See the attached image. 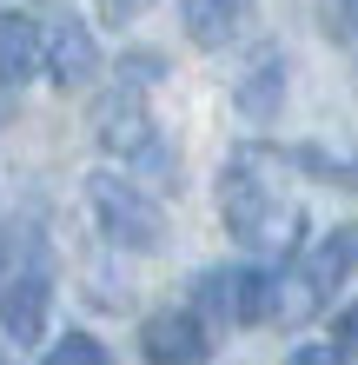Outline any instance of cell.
Listing matches in <instances>:
<instances>
[{"instance_id": "obj_1", "label": "cell", "mask_w": 358, "mask_h": 365, "mask_svg": "<svg viewBox=\"0 0 358 365\" xmlns=\"http://www.w3.org/2000/svg\"><path fill=\"white\" fill-rule=\"evenodd\" d=\"M219 220L252 252H299L305 212L285 192V160L272 146H239L219 173Z\"/></svg>"}, {"instance_id": "obj_9", "label": "cell", "mask_w": 358, "mask_h": 365, "mask_svg": "<svg viewBox=\"0 0 358 365\" xmlns=\"http://www.w3.org/2000/svg\"><path fill=\"white\" fill-rule=\"evenodd\" d=\"M239 113L246 120H279V100H285V53H259V60H252V67H246V80H239Z\"/></svg>"}, {"instance_id": "obj_17", "label": "cell", "mask_w": 358, "mask_h": 365, "mask_svg": "<svg viewBox=\"0 0 358 365\" xmlns=\"http://www.w3.org/2000/svg\"><path fill=\"white\" fill-rule=\"evenodd\" d=\"M0 272H7V232H0Z\"/></svg>"}, {"instance_id": "obj_8", "label": "cell", "mask_w": 358, "mask_h": 365, "mask_svg": "<svg viewBox=\"0 0 358 365\" xmlns=\"http://www.w3.org/2000/svg\"><path fill=\"white\" fill-rule=\"evenodd\" d=\"M252 14H259V0H179V27L206 53L233 47V40L252 27Z\"/></svg>"}, {"instance_id": "obj_14", "label": "cell", "mask_w": 358, "mask_h": 365, "mask_svg": "<svg viewBox=\"0 0 358 365\" xmlns=\"http://www.w3.org/2000/svg\"><path fill=\"white\" fill-rule=\"evenodd\" d=\"M332 346H339L345 359H358V306L339 312V326H332Z\"/></svg>"}, {"instance_id": "obj_7", "label": "cell", "mask_w": 358, "mask_h": 365, "mask_svg": "<svg viewBox=\"0 0 358 365\" xmlns=\"http://www.w3.org/2000/svg\"><path fill=\"white\" fill-rule=\"evenodd\" d=\"M47 306H53V279L47 272H20L0 286V332L14 339V346H33L40 332H47Z\"/></svg>"}, {"instance_id": "obj_13", "label": "cell", "mask_w": 358, "mask_h": 365, "mask_svg": "<svg viewBox=\"0 0 358 365\" xmlns=\"http://www.w3.org/2000/svg\"><path fill=\"white\" fill-rule=\"evenodd\" d=\"M159 73H166V60H159V53H126V67H120L126 87H139V80H159Z\"/></svg>"}, {"instance_id": "obj_11", "label": "cell", "mask_w": 358, "mask_h": 365, "mask_svg": "<svg viewBox=\"0 0 358 365\" xmlns=\"http://www.w3.org/2000/svg\"><path fill=\"white\" fill-rule=\"evenodd\" d=\"M319 27H325V40L352 47L358 40V0H319Z\"/></svg>"}, {"instance_id": "obj_2", "label": "cell", "mask_w": 358, "mask_h": 365, "mask_svg": "<svg viewBox=\"0 0 358 365\" xmlns=\"http://www.w3.org/2000/svg\"><path fill=\"white\" fill-rule=\"evenodd\" d=\"M358 266V226H339L325 232L319 246L292 252V266L272 272V326H305V319H319L332 306V292L345 286V272Z\"/></svg>"}, {"instance_id": "obj_5", "label": "cell", "mask_w": 358, "mask_h": 365, "mask_svg": "<svg viewBox=\"0 0 358 365\" xmlns=\"http://www.w3.org/2000/svg\"><path fill=\"white\" fill-rule=\"evenodd\" d=\"M40 67H47V80H53L60 93L87 87V80L100 73V40L87 34V20L53 14L47 27H40Z\"/></svg>"}, {"instance_id": "obj_15", "label": "cell", "mask_w": 358, "mask_h": 365, "mask_svg": "<svg viewBox=\"0 0 358 365\" xmlns=\"http://www.w3.org/2000/svg\"><path fill=\"white\" fill-rule=\"evenodd\" d=\"M285 365H345V352L339 346H292Z\"/></svg>"}, {"instance_id": "obj_10", "label": "cell", "mask_w": 358, "mask_h": 365, "mask_svg": "<svg viewBox=\"0 0 358 365\" xmlns=\"http://www.w3.org/2000/svg\"><path fill=\"white\" fill-rule=\"evenodd\" d=\"M33 73H40V27L27 14H0V80L20 87Z\"/></svg>"}, {"instance_id": "obj_6", "label": "cell", "mask_w": 358, "mask_h": 365, "mask_svg": "<svg viewBox=\"0 0 358 365\" xmlns=\"http://www.w3.org/2000/svg\"><path fill=\"white\" fill-rule=\"evenodd\" d=\"M139 352H146V365H206L213 359V332H206L199 312L173 306V312H153L139 326Z\"/></svg>"}, {"instance_id": "obj_4", "label": "cell", "mask_w": 358, "mask_h": 365, "mask_svg": "<svg viewBox=\"0 0 358 365\" xmlns=\"http://www.w3.org/2000/svg\"><path fill=\"white\" fill-rule=\"evenodd\" d=\"M93 140H100V153H113V160H146L153 153V113H146V100L139 87H107L93 106Z\"/></svg>"}, {"instance_id": "obj_16", "label": "cell", "mask_w": 358, "mask_h": 365, "mask_svg": "<svg viewBox=\"0 0 358 365\" xmlns=\"http://www.w3.org/2000/svg\"><path fill=\"white\" fill-rule=\"evenodd\" d=\"M146 7H153V0H100V20H113V27H120V20H133Z\"/></svg>"}, {"instance_id": "obj_3", "label": "cell", "mask_w": 358, "mask_h": 365, "mask_svg": "<svg viewBox=\"0 0 358 365\" xmlns=\"http://www.w3.org/2000/svg\"><path fill=\"white\" fill-rule=\"evenodd\" d=\"M87 206H93V220H100V232H107L113 246H126V252H159L166 246V212L153 206V192H139L133 180L93 173L87 180Z\"/></svg>"}, {"instance_id": "obj_12", "label": "cell", "mask_w": 358, "mask_h": 365, "mask_svg": "<svg viewBox=\"0 0 358 365\" xmlns=\"http://www.w3.org/2000/svg\"><path fill=\"white\" fill-rule=\"evenodd\" d=\"M47 365H113V359H107V346H100V339L67 332V339H60V346L47 352Z\"/></svg>"}]
</instances>
